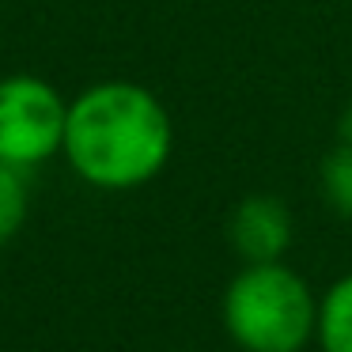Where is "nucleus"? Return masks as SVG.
I'll list each match as a JSON object with an SVG mask.
<instances>
[{
	"mask_svg": "<svg viewBox=\"0 0 352 352\" xmlns=\"http://www.w3.org/2000/svg\"><path fill=\"white\" fill-rule=\"evenodd\" d=\"M170 114L148 87L107 80L69 102L65 160L95 190H137L170 160Z\"/></svg>",
	"mask_w": 352,
	"mask_h": 352,
	"instance_id": "f257e3e1",
	"label": "nucleus"
},
{
	"mask_svg": "<svg viewBox=\"0 0 352 352\" xmlns=\"http://www.w3.org/2000/svg\"><path fill=\"white\" fill-rule=\"evenodd\" d=\"M223 329L243 352H303L318 329L311 284L284 261H258L223 292Z\"/></svg>",
	"mask_w": 352,
	"mask_h": 352,
	"instance_id": "f03ea898",
	"label": "nucleus"
},
{
	"mask_svg": "<svg viewBox=\"0 0 352 352\" xmlns=\"http://www.w3.org/2000/svg\"><path fill=\"white\" fill-rule=\"evenodd\" d=\"M69 102L54 84L16 72L0 80V163L27 170L54 160L65 144Z\"/></svg>",
	"mask_w": 352,
	"mask_h": 352,
	"instance_id": "7ed1b4c3",
	"label": "nucleus"
},
{
	"mask_svg": "<svg viewBox=\"0 0 352 352\" xmlns=\"http://www.w3.org/2000/svg\"><path fill=\"white\" fill-rule=\"evenodd\" d=\"M228 239L235 254L246 265L258 261H280L284 250L292 246V212L280 197L269 193H254L235 205L228 220Z\"/></svg>",
	"mask_w": 352,
	"mask_h": 352,
	"instance_id": "20e7f679",
	"label": "nucleus"
},
{
	"mask_svg": "<svg viewBox=\"0 0 352 352\" xmlns=\"http://www.w3.org/2000/svg\"><path fill=\"white\" fill-rule=\"evenodd\" d=\"M318 337L322 352H352V273L329 284L318 299Z\"/></svg>",
	"mask_w": 352,
	"mask_h": 352,
	"instance_id": "39448f33",
	"label": "nucleus"
},
{
	"mask_svg": "<svg viewBox=\"0 0 352 352\" xmlns=\"http://www.w3.org/2000/svg\"><path fill=\"white\" fill-rule=\"evenodd\" d=\"M27 208H31V193L23 170L0 163V246L19 235V228L27 223Z\"/></svg>",
	"mask_w": 352,
	"mask_h": 352,
	"instance_id": "423d86ee",
	"label": "nucleus"
},
{
	"mask_svg": "<svg viewBox=\"0 0 352 352\" xmlns=\"http://www.w3.org/2000/svg\"><path fill=\"white\" fill-rule=\"evenodd\" d=\"M318 182H322L329 208L337 216H344V220H352V140H344L341 148H333L322 160Z\"/></svg>",
	"mask_w": 352,
	"mask_h": 352,
	"instance_id": "0eeeda50",
	"label": "nucleus"
},
{
	"mask_svg": "<svg viewBox=\"0 0 352 352\" xmlns=\"http://www.w3.org/2000/svg\"><path fill=\"white\" fill-rule=\"evenodd\" d=\"M344 140H352V102H349V114H344Z\"/></svg>",
	"mask_w": 352,
	"mask_h": 352,
	"instance_id": "6e6552de",
	"label": "nucleus"
}]
</instances>
